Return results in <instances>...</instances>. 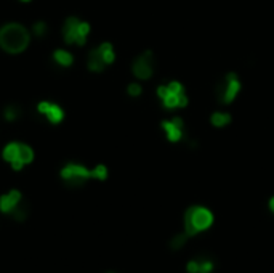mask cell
Segmentation results:
<instances>
[{
	"label": "cell",
	"instance_id": "cell-1",
	"mask_svg": "<svg viewBox=\"0 0 274 273\" xmlns=\"http://www.w3.org/2000/svg\"><path fill=\"white\" fill-rule=\"evenodd\" d=\"M32 32L20 21H7L0 26V50L8 55H21L29 48Z\"/></svg>",
	"mask_w": 274,
	"mask_h": 273
},
{
	"label": "cell",
	"instance_id": "cell-2",
	"mask_svg": "<svg viewBox=\"0 0 274 273\" xmlns=\"http://www.w3.org/2000/svg\"><path fill=\"white\" fill-rule=\"evenodd\" d=\"M2 159L7 164H10L13 171L20 172L21 169H24V166L34 162L35 153L31 145L13 140V142L5 143V146L2 148Z\"/></svg>",
	"mask_w": 274,
	"mask_h": 273
},
{
	"label": "cell",
	"instance_id": "cell-3",
	"mask_svg": "<svg viewBox=\"0 0 274 273\" xmlns=\"http://www.w3.org/2000/svg\"><path fill=\"white\" fill-rule=\"evenodd\" d=\"M92 26L88 21L79 18V16H67L61 26V36L67 45L84 47L87 43V39L90 36Z\"/></svg>",
	"mask_w": 274,
	"mask_h": 273
},
{
	"label": "cell",
	"instance_id": "cell-4",
	"mask_svg": "<svg viewBox=\"0 0 274 273\" xmlns=\"http://www.w3.org/2000/svg\"><path fill=\"white\" fill-rule=\"evenodd\" d=\"M157 96L161 100L165 110H180L188 106V95L184 92V87L178 81H172L169 84H162L157 87Z\"/></svg>",
	"mask_w": 274,
	"mask_h": 273
},
{
	"label": "cell",
	"instance_id": "cell-5",
	"mask_svg": "<svg viewBox=\"0 0 274 273\" xmlns=\"http://www.w3.org/2000/svg\"><path fill=\"white\" fill-rule=\"evenodd\" d=\"M212 224H214V214L202 206H191L184 212V232L188 236L207 230Z\"/></svg>",
	"mask_w": 274,
	"mask_h": 273
},
{
	"label": "cell",
	"instance_id": "cell-6",
	"mask_svg": "<svg viewBox=\"0 0 274 273\" xmlns=\"http://www.w3.org/2000/svg\"><path fill=\"white\" fill-rule=\"evenodd\" d=\"M59 177L63 179L66 185L73 188L82 187L88 180H95L93 169H88L87 166L81 162H66L59 171Z\"/></svg>",
	"mask_w": 274,
	"mask_h": 273
},
{
	"label": "cell",
	"instance_id": "cell-7",
	"mask_svg": "<svg viewBox=\"0 0 274 273\" xmlns=\"http://www.w3.org/2000/svg\"><path fill=\"white\" fill-rule=\"evenodd\" d=\"M242 89V84L239 81L236 73H228L223 76V79H220L215 85V100L220 104H231L236 96L239 95Z\"/></svg>",
	"mask_w": 274,
	"mask_h": 273
},
{
	"label": "cell",
	"instance_id": "cell-8",
	"mask_svg": "<svg viewBox=\"0 0 274 273\" xmlns=\"http://www.w3.org/2000/svg\"><path fill=\"white\" fill-rule=\"evenodd\" d=\"M154 63H156L154 53L151 50H146L133 60V63H131V73H133V76L140 79V81H148V79H151L154 74Z\"/></svg>",
	"mask_w": 274,
	"mask_h": 273
},
{
	"label": "cell",
	"instance_id": "cell-9",
	"mask_svg": "<svg viewBox=\"0 0 274 273\" xmlns=\"http://www.w3.org/2000/svg\"><path fill=\"white\" fill-rule=\"evenodd\" d=\"M37 113L40 116L45 118V121L51 126H58L64 121L66 111L59 103L51 101V100H40L37 103Z\"/></svg>",
	"mask_w": 274,
	"mask_h": 273
},
{
	"label": "cell",
	"instance_id": "cell-10",
	"mask_svg": "<svg viewBox=\"0 0 274 273\" xmlns=\"http://www.w3.org/2000/svg\"><path fill=\"white\" fill-rule=\"evenodd\" d=\"M161 129L164 130L167 140L172 143H180L183 140H186V134H184V121L180 116H175L169 121H162Z\"/></svg>",
	"mask_w": 274,
	"mask_h": 273
},
{
	"label": "cell",
	"instance_id": "cell-11",
	"mask_svg": "<svg viewBox=\"0 0 274 273\" xmlns=\"http://www.w3.org/2000/svg\"><path fill=\"white\" fill-rule=\"evenodd\" d=\"M21 201H23V195H21L20 190L13 188L10 191L4 193V195L0 196V212H2V214H12Z\"/></svg>",
	"mask_w": 274,
	"mask_h": 273
},
{
	"label": "cell",
	"instance_id": "cell-12",
	"mask_svg": "<svg viewBox=\"0 0 274 273\" xmlns=\"http://www.w3.org/2000/svg\"><path fill=\"white\" fill-rule=\"evenodd\" d=\"M51 60H53V63L58 65L59 68H71L74 65V55H73V51H69L66 48H55L51 51Z\"/></svg>",
	"mask_w": 274,
	"mask_h": 273
},
{
	"label": "cell",
	"instance_id": "cell-13",
	"mask_svg": "<svg viewBox=\"0 0 274 273\" xmlns=\"http://www.w3.org/2000/svg\"><path fill=\"white\" fill-rule=\"evenodd\" d=\"M106 68L108 66L104 65V61L101 60L96 47L88 51V55H87V69L88 71L90 73H103Z\"/></svg>",
	"mask_w": 274,
	"mask_h": 273
},
{
	"label": "cell",
	"instance_id": "cell-14",
	"mask_svg": "<svg viewBox=\"0 0 274 273\" xmlns=\"http://www.w3.org/2000/svg\"><path fill=\"white\" fill-rule=\"evenodd\" d=\"M96 50H98V53L106 66H109L116 61V50H114V45L111 42H101L100 45H96Z\"/></svg>",
	"mask_w": 274,
	"mask_h": 273
},
{
	"label": "cell",
	"instance_id": "cell-15",
	"mask_svg": "<svg viewBox=\"0 0 274 273\" xmlns=\"http://www.w3.org/2000/svg\"><path fill=\"white\" fill-rule=\"evenodd\" d=\"M23 116V108L16 103H10L2 110V118L5 122H16Z\"/></svg>",
	"mask_w": 274,
	"mask_h": 273
},
{
	"label": "cell",
	"instance_id": "cell-16",
	"mask_svg": "<svg viewBox=\"0 0 274 273\" xmlns=\"http://www.w3.org/2000/svg\"><path fill=\"white\" fill-rule=\"evenodd\" d=\"M210 122H212V126L218 127V129L226 127L229 122H231V114L226 111H215L210 116Z\"/></svg>",
	"mask_w": 274,
	"mask_h": 273
},
{
	"label": "cell",
	"instance_id": "cell-17",
	"mask_svg": "<svg viewBox=\"0 0 274 273\" xmlns=\"http://www.w3.org/2000/svg\"><path fill=\"white\" fill-rule=\"evenodd\" d=\"M31 32H32V36L35 39H45L48 36V32H50V26L47 21H43V20H37L34 24H32V28H31Z\"/></svg>",
	"mask_w": 274,
	"mask_h": 273
},
{
	"label": "cell",
	"instance_id": "cell-18",
	"mask_svg": "<svg viewBox=\"0 0 274 273\" xmlns=\"http://www.w3.org/2000/svg\"><path fill=\"white\" fill-rule=\"evenodd\" d=\"M12 215H13V219L16 220V222H23V220H26L29 215V206L26 204L24 201H21L20 204L16 206V209L12 212Z\"/></svg>",
	"mask_w": 274,
	"mask_h": 273
},
{
	"label": "cell",
	"instance_id": "cell-19",
	"mask_svg": "<svg viewBox=\"0 0 274 273\" xmlns=\"http://www.w3.org/2000/svg\"><path fill=\"white\" fill-rule=\"evenodd\" d=\"M93 172H95V180H100V182H104L108 179V167L104 164H98L93 167Z\"/></svg>",
	"mask_w": 274,
	"mask_h": 273
},
{
	"label": "cell",
	"instance_id": "cell-20",
	"mask_svg": "<svg viewBox=\"0 0 274 273\" xmlns=\"http://www.w3.org/2000/svg\"><path fill=\"white\" fill-rule=\"evenodd\" d=\"M188 235H186V232L184 233H181V235H176L173 240L170 241V246H172V249H180L181 246H184V243H186V240H188Z\"/></svg>",
	"mask_w": 274,
	"mask_h": 273
},
{
	"label": "cell",
	"instance_id": "cell-21",
	"mask_svg": "<svg viewBox=\"0 0 274 273\" xmlns=\"http://www.w3.org/2000/svg\"><path fill=\"white\" fill-rule=\"evenodd\" d=\"M141 93H143V87H141L138 82H130L127 85V95L128 96H133V98H136V96H140Z\"/></svg>",
	"mask_w": 274,
	"mask_h": 273
},
{
	"label": "cell",
	"instance_id": "cell-22",
	"mask_svg": "<svg viewBox=\"0 0 274 273\" xmlns=\"http://www.w3.org/2000/svg\"><path fill=\"white\" fill-rule=\"evenodd\" d=\"M214 270V263L210 260H199V273H210Z\"/></svg>",
	"mask_w": 274,
	"mask_h": 273
},
{
	"label": "cell",
	"instance_id": "cell-23",
	"mask_svg": "<svg viewBox=\"0 0 274 273\" xmlns=\"http://www.w3.org/2000/svg\"><path fill=\"white\" fill-rule=\"evenodd\" d=\"M186 268L188 273H199V260H191Z\"/></svg>",
	"mask_w": 274,
	"mask_h": 273
},
{
	"label": "cell",
	"instance_id": "cell-24",
	"mask_svg": "<svg viewBox=\"0 0 274 273\" xmlns=\"http://www.w3.org/2000/svg\"><path fill=\"white\" fill-rule=\"evenodd\" d=\"M269 209H271V212H274V196L269 199Z\"/></svg>",
	"mask_w": 274,
	"mask_h": 273
},
{
	"label": "cell",
	"instance_id": "cell-25",
	"mask_svg": "<svg viewBox=\"0 0 274 273\" xmlns=\"http://www.w3.org/2000/svg\"><path fill=\"white\" fill-rule=\"evenodd\" d=\"M20 2H23V4H29V2H32V0H20Z\"/></svg>",
	"mask_w": 274,
	"mask_h": 273
},
{
	"label": "cell",
	"instance_id": "cell-26",
	"mask_svg": "<svg viewBox=\"0 0 274 273\" xmlns=\"http://www.w3.org/2000/svg\"><path fill=\"white\" fill-rule=\"evenodd\" d=\"M109 273H114V271H109Z\"/></svg>",
	"mask_w": 274,
	"mask_h": 273
}]
</instances>
